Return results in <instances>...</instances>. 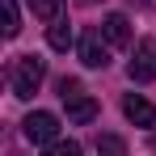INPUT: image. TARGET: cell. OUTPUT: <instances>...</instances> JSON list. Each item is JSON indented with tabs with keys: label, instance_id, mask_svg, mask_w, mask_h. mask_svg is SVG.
Masks as SVG:
<instances>
[{
	"label": "cell",
	"instance_id": "6da1fadb",
	"mask_svg": "<svg viewBox=\"0 0 156 156\" xmlns=\"http://www.w3.org/2000/svg\"><path fill=\"white\" fill-rule=\"evenodd\" d=\"M47 80V59H38V55H17L13 63H9V84H13V93L30 101L34 93H38V84Z\"/></svg>",
	"mask_w": 156,
	"mask_h": 156
},
{
	"label": "cell",
	"instance_id": "7a4b0ae2",
	"mask_svg": "<svg viewBox=\"0 0 156 156\" xmlns=\"http://www.w3.org/2000/svg\"><path fill=\"white\" fill-rule=\"evenodd\" d=\"M127 76L135 80V84L156 80V38H139V42H135V55H131V63H127Z\"/></svg>",
	"mask_w": 156,
	"mask_h": 156
},
{
	"label": "cell",
	"instance_id": "3957f363",
	"mask_svg": "<svg viewBox=\"0 0 156 156\" xmlns=\"http://www.w3.org/2000/svg\"><path fill=\"white\" fill-rule=\"evenodd\" d=\"M76 51H80V63L84 68H105L110 63V42H105L101 30H84L76 38Z\"/></svg>",
	"mask_w": 156,
	"mask_h": 156
},
{
	"label": "cell",
	"instance_id": "277c9868",
	"mask_svg": "<svg viewBox=\"0 0 156 156\" xmlns=\"http://www.w3.org/2000/svg\"><path fill=\"white\" fill-rule=\"evenodd\" d=\"M21 131H26V139L30 144H55V135H59V118H55L51 110H34L26 122H21Z\"/></svg>",
	"mask_w": 156,
	"mask_h": 156
},
{
	"label": "cell",
	"instance_id": "5b68a950",
	"mask_svg": "<svg viewBox=\"0 0 156 156\" xmlns=\"http://www.w3.org/2000/svg\"><path fill=\"white\" fill-rule=\"evenodd\" d=\"M122 114H127L135 127H144V131H152V127H156V105H152V101H144L139 93H127V97H122Z\"/></svg>",
	"mask_w": 156,
	"mask_h": 156
},
{
	"label": "cell",
	"instance_id": "8992f818",
	"mask_svg": "<svg viewBox=\"0 0 156 156\" xmlns=\"http://www.w3.org/2000/svg\"><path fill=\"white\" fill-rule=\"evenodd\" d=\"M101 34H105L110 47H127L131 42V21L122 17V13H110V17L101 21Z\"/></svg>",
	"mask_w": 156,
	"mask_h": 156
},
{
	"label": "cell",
	"instance_id": "52a82bcc",
	"mask_svg": "<svg viewBox=\"0 0 156 156\" xmlns=\"http://www.w3.org/2000/svg\"><path fill=\"white\" fill-rule=\"evenodd\" d=\"M63 105H68V118L80 122V127H84V122H93V118H97V110H101L89 93H80V97H72V101H63Z\"/></svg>",
	"mask_w": 156,
	"mask_h": 156
},
{
	"label": "cell",
	"instance_id": "ba28073f",
	"mask_svg": "<svg viewBox=\"0 0 156 156\" xmlns=\"http://www.w3.org/2000/svg\"><path fill=\"white\" fill-rule=\"evenodd\" d=\"M47 42H51V51H68L72 47V26L59 17V21H51L47 26Z\"/></svg>",
	"mask_w": 156,
	"mask_h": 156
},
{
	"label": "cell",
	"instance_id": "9c48e42d",
	"mask_svg": "<svg viewBox=\"0 0 156 156\" xmlns=\"http://www.w3.org/2000/svg\"><path fill=\"white\" fill-rule=\"evenodd\" d=\"M30 13L38 21H59L63 17V0H30Z\"/></svg>",
	"mask_w": 156,
	"mask_h": 156
},
{
	"label": "cell",
	"instance_id": "30bf717a",
	"mask_svg": "<svg viewBox=\"0 0 156 156\" xmlns=\"http://www.w3.org/2000/svg\"><path fill=\"white\" fill-rule=\"evenodd\" d=\"M4 9V38H17L21 34V17H17V0H0Z\"/></svg>",
	"mask_w": 156,
	"mask_h": 156
},
{
	"label": "cell",
	"instance_id": "8fae6325",
	"mask_svg": "<svg viewBox=\"0 0 156 156\" xmlns=\"http://www.w3.org/2000/svg\"><path fill=\"white\" fill-rule=\"evenodd\" d=\"M97 156H127V144L118 135H97Z\"/></svg>",
	"mask_w": 156,
	"mask_h": 156
},
{
	"label": "cell",
	"instance_id": "7c38bea8",
	"mask_svg": "<svg viewBox=\"0 0 156 156\" xmlns=\"http://www.w3.org/2000/svg\"><path fill=\"white\" fill-rule=\"evenodd\" d=\"M42 156H80V144L76 139H55V144L42 148Z\"/></svg>",
	"mask_w": 156,
	"mask_h": 156
},
{
	"label": "cell",
	"instance_id": "4fadbf2b",
	"mask_svg": "<svg viewBox=\"0 0 156 156\" xmlns=\"http://www.w3.org/2000/svg\"><path fill=\"white\" fill-rule=\"evenodd\" d=\"M80 93H84V84H80L76 76H63V80H59V97H63V101H72V97H80Z\"/></svg>",
	"mask_w": 156,
	"mask_h": 156
},
{
	"label": "cell",
	"instance_id": "5bb4252c",
	"mask_svg": "<svg viewBox=\"0 0 156 156\" xmlns=\"http://www.w3.org/2000/svg\"><path fill=\"white\" fill-rule=\"evenodd\" d=\"M76 4H97V0H76Z\"/></svg>",
	"mask_w": 156,
	"mask_h": 156
}]
</instances>
